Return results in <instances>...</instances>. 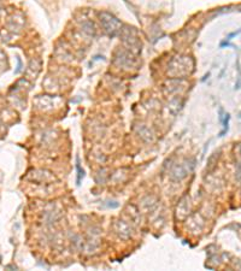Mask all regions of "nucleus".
<instances>
[{
  "label": "nucleus",
  "instance_id": "1",
  "mask_svg": "<svg viewBox=\"0 0 241 271\" xmlns=\"http://www.w3.org/2000/svg\"><path fill=\"white\" fill-rule=\"evenodd\" d=\"M100 20L102 23V25H104V28L111 35H115V33L118 30V28L120 27V22L117 20V18H115L113 16H111L110 13H106V12L100 13Z\"/></svg>",
  "mask_w": 241,
  "mask_h": 271
}]
</instances>
